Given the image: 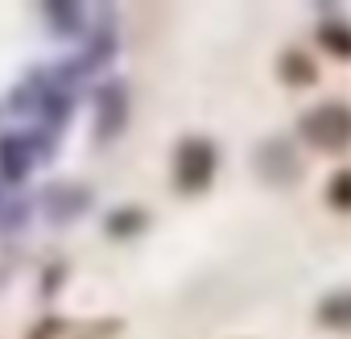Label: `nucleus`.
Returning a JSON list of instances; mask_svg holds the SVG:
<instances>
[{"label": "nucleus", "instance_id": "nucleus-4", "mask_svg": "<svg viewBox=\"0 0 351 339\" xmlns=\"http://www.w3.org/2000/svg\"><path fill=\"white\" fill-rule=\"evenodd\" d=\"M318 323L330 331H351V290H335L318 306Z\"/></svg>", "mask_w": 351, "mask_h": 339}, {"label": "nucleus", "instance_id": "nucleus-6", "mask_svg": "<svg viewBox=\"0 0 351 339\" xmlns=\"http://www.w3.org/2000/svg\"><path fill=\"white\" fill-rule=\"evenodd\" d=\"M281 75L289 79V83H314L318 79V67L306 58V54H298V50H289L285 58H281Z\"/></svg>", "mask_w": 351, "mask_h": 339}, {"label": "nucleus", "instance_id": "nucleus-7", "mask_svg": "<svg viewBox=\"0 0 351 339\" xmlns=\"http://www.w3.org/2000/svg\"><path fill=\"white\" fill-rule=\"evenodd\" d=\"M318 38H322V46H326L335 58H351V30H347V25H339V21H326Z\"/></svg>", "mask_w": 351, "mask_h": 339}, {"label": "nucleus", "instance_id": "nucleus-2", "mask_svg": "<svg viewBox=\"0 0 351 339\" xmlns=\"http://www.w3.org/2000/svg\"><path fill=\"white\" fill-rule=\"evenodd\" d=\"M298 128H302V137L310 145H318L326 153H339V149L351 145V112L343 104H322V108L306 112L298 120Z\"/></svg>", "mask_w": 351, "mask_h": 339}, {"label": "nucleus", "instance_id": "nucleus-8", "mask_svg": "<svg viewBox=\"0 0 351 339\" xmlns=\"http://www.w3.org/2000/svg\"><path fill=\"white\" fill-rule=\"evenodd\" d=\"M326 203L339 207V211H351V170H339L326 187Z\"/></svg>", "mask_w": 351, "mask_h": 339}, {"label": "nucleus", "instance_id": "nucleus-1", "mask_svg": "<svg viewBox=\"0 0 351 339\" xmlns=\"http://www.w3.org/2000/svg\"><path fill=\"white\" fill-rule=\"evenodd\" d=\"M215 145L203 141V137H186L178 145V153H173V187L186 191V195H199L211 187L215 178Z\"/></svg>", "mask_w": 351, "mask_h": 339}, {"label": "nucleus", "instance_id": "nucleus-3", "mask_svg": "<svg viewBox=\"0 0 351 339\" xmlns=\"http://www.w3.org/2000/svg\"><path fill=\"white\" fill-rule=\"evenodd\" d=\"M124 87L120 83H108L99 91V124H95V137L99 141H112L120 128H124Z\"/></svg>", "mask_w": 351, "mask_h": 339}, {"label": "nucleus", "instance_id": "nucleus-9", "mask_svg": "<svg viewBox=\"0 0 351 339\" xmlns=\"http://www.w3.org/2000/svg\"><path fill=\"white\" fill-rule=\"evenodd\" d=\"M50 17L58 21V30H71L79 17V5H50Z\"/></svg>", "mask_w": 351, "mask_h": 339}, {"label": "nucleus", "instance_id": "nucleus-5", "mask_svg": "<svg viewBox=\"0 0 351 339\" xmlns=\"http://www.w3.org/2000/svg\"><path fill=\"white\" fill-rule=\"evenodd\" d=\"M0 170H5V178H25L29 149L21 137H0Z\"/></svg>", "mask_w": 351, "mask_h": 339}]
</instances>
